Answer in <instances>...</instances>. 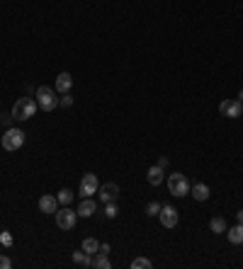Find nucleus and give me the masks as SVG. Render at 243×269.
<instances>
[{
	"label": "nucleus",
	"instance_id": "obj_21",
	"mask_svg": "<svg viewBox=\"0 0 243 269\" xmlns=\"http://www.w3.org/2000/svg\"><path fill=\"white\" fill-rule=\"evenodd\" d=\"M132 267L134 269H151V267H154V262H151V260H146V257H136V260L132 262Z\"/></svg>",
	"mask_w": 243,
	"mask_h": 269
},
{
	"label": "nucleus",
	"instance_id": "obj_6",
	"mask_svg": "<svg viewBox=\"0 0 243 269\" xmlns=\"http://www.w3.org/2000/svg\"><path fill=\"white\" fill-rule=\"evenodd\" d=\"M219 112L226 119H239L243 114V102H239V100H224L219 105Z\"/></svg>",
	"mask_w": 243,
	"mask_h": 269
},
{
	"label": "nucleus",
	"instance_id": "obj_26",
	"mask_svg": "<svg viewBox=\"0 0 243 269\" xmlns=\"http://www.w3.org/2000/svg\"><path fill=\"white\" fill-rule=\"evenodd\" d=\"M12 267V262H10V257H5V255H0V269H10Z\"/></svg>",
	"mask_w": 243,
	"mask_h": 269
},
{
	"label": "nucleus",
	"instance_id": "obj_25",
	"mask_svg": "<svg viewBox=\"0 0 243 269\" xmlns=\"http://www.w3.org/2000/svg\"><path fill=\"white\" fill-rule=\"evenodd\" d=\"M59 105H61V107H71V105H73V97H71V95L66 92V95L59 100Z\"/></svg>",
	"mask_w": 243,
	"mask_h": 269
},
{
	"label": "nucleus",
	"instance_id": "obj_31",
	"mask_svg": "<svg viewBox=\"0 0 243 269\" xmlns=\"http://www.w3.org/2000/svg\"><path fill=\"white\" fill-rule=\"evenodd\" d=\"M239 102H243V90H241V92H239Z\"/></svg>",
	"mask_w": 243,
	"mask_h": 269
},
{
	"label": "nucleus",
	"instance_id": "obj_23",
	"mask_svg": "<svg viewBox=\"0 0 243 269\" xmlns=\"http://www.w3.org/2000/svg\"><path fill=\"white\" fill-rule=\"evenodd\" d=\"M146 214H149V216H158V214H161V204L151 202L149 206H146Z\"/></svg>",
	"mask_w": 243,
	"mask_h": 269
},
{
	"label": "nucleus",
	"instance_id": "obj_12",
	"mask_svg": "<svg viewBox=\"0 0 243 269\" xmlns=\"http://www.w3.org/2000/svg\"><path fill=\"white\" fill-rule=\"evenodd\" d=\"M71 85H73V75L71 73H59L56 75V92H61V95H66L68 90H71Z\"/></svg>",
	"mask_w": 243,
	"mask_h": 269
},
{
	"label": "nucleus",
	"instance_id": "obj_13",
	"mask_svg": "<svg viewBox=\"0 0 243 269\" xmlns=\"http://www.w3.org/2000/svg\"><path fill=\"white\" fill-rule=\"evenodd\" d=\"M190 194H192L197 202H207V199H209V187H207L204 182H197V184L190 187Z\"/></svg>",
	"mask_w": 243,
	"mask_h": 269
},
{
	"label": "nucleus",
	"instance_id": "obj_27",
	"mask_svg": "<svg viewBox=\"0 0 243 269\" xmlns=\"http://www.w3.org/2000/svg\"><path fill=\"white\" fill-rule=\"evenodd\" d=\"M10 119H12V114H10V116H5V114H0V121H2V124H5V126H7V124H10Z\"/></svg>",
	"mask_w": 243,
	"mask_h": 269
},
{
	"label": "nucleus",
	"instance_id": "obj_10",
	"mask_svg": "<svg viewBox=\"0 0 243 269\" xmlns=\"http://www.w3.org/2000/svg\"><path fill=\"white\" fill-rule=\"evenodd\" d=\"M95 211H97V202L95 199H90V197H85V199H81V204H78V216H83V218H90V216H95Z\"/></svg>",
	"mask_w": 243,
	"mask_h": 269
},
{
	"label": "nucleus",
	"instance_id": "obj_1",
	"mask_svg": "<svg viewBox=\"0 0 243 269\" xmlns=\"http://www.w3.org/2000/svg\"><path fill=\"white\" fill-rule=\"evenodd\" d=\"M37 109H39L37 100H32V97H20V100L12 105V119L27 121V119H32V116L37 114Z\"/></svg>",
	"mask_w": 243,
	"mask_h": 269
},
{
	"label": "nucleus",
	"instance_id": "obj_18",
	"mask_svg": "<svg viewBox=\"0 0 243 269\" xmlns=\"http://www.w3.org/2000/svg\"><path fill=\"white\" fill-rule=\"evenodd\" d=\"M92 267H97V269H110L112 262L107 260V255H105V252H97V257L92 260Z\"/></svg>",
	"mask_w": 243,
	"mask_h": 269
},
{
	"label": "nucleus",
	"instance_id": "obj_8",
	"mask_svg": "<svg viewBox=\"0 0 243 269\" xmlns=\"http://www.w3.org/2000/svg\"><path fill=\"white\" fill-rule=\"evenodd\" d=\"M158 216H161V225H163V228H175L177 218H180V216H177V209L170 206V204H168V206H161V214H158Z\"/></svg>",
	"mask_w": 243,
	"mask_h": 269
},
{
	"label": "nucleus",
	"instance_id": "obj_20",
	"mask_svg": "<svg viewBox=\"0 0 243 269\" xmlns=\"http://www.w3.org/2000/svg\"><path fill=\"white\" fill-rule=\"evenodd\" d=\"M56 199H59V204H64V206H68V204L73 202V192H71V189H61V192L56 194Z\"/></svg>",
	"mask_w": 243,
	"mask_h": 269
},
{
	"label": "nucleus",
	"instance_id": "obj_22",
	"mask_svg": "<svg viewBox=\"0 0 243 269\" xmlns=\"http://www.w3.org/2000/svg\"><path fill=\"white\" fill-rule=\"evenodd\" d=\"M117 214H119V206H117V202H110L107 206H105V216H107V218H117Z\"/></svg>",
	"mask_w": 243,
	"mask_h": 269
},
{
	"label": "nucleus",
	"instance_id": "obj_24",
	"mask_svg": "<svg viewBox=\"0 0 243 269\" xmlns=\"http://www.w3.org/2000/svg\"><path fill=\"white\" fill-rule=\"evenodd\" d=\"M0 243H2L5 247H10L12 245V235H10L7 230H2V233H0Z\"/></svg>",
	"mask_w": 243,
	"mask_h": 269
},
{
	"label": "nucleus",
	"instance_id": "obj_14",
	"mask_svg": "<svg viewBox=\"0 0 243 269\" xmlns=\"http://www.w3.org/2000/svg\"><path fill=\"white\" fill-rule=\"evenodd\" d=\"M146 179H149L151 187H158V184L163 182V167H161V165H154V167L146 172Z\"/></svg>",
	"mask_w": 243,
	"mask_h": 269
},
{
	"label": "nucleus",
	"instance_id": "obj_5",
	"mask_svg": "<svg viewBox=\"0 0 243 269\" xmlns=\"http://www.w3.org/2000/svg\"><path fill=\"white\" fill-rule=\"evenodd\" d=\"M54 216H56V225H59L61 230H71V228L76 225V218H78V214H76L73 209H68V206L59 209Z\"/></svg>",
	"mask_w": 243,
	"mask_h": 269
},
{
	"label": "nucleus",
	"instance_id": "obj_15",
	"mask_svg": "<svg viewBox=\"0 0 243 269\" xmlns=\"http://www.w3.org/2000/svg\"><path fill=\"white\" fill-rule=\"evenodd\" d=\"M226 235H229V243L241 245V243H243V223H236L234 228H229V230H226Z\"/></svg>",
	"mask_w": 243,
	"mask_h": 269
},
{
	"label": "nucleus",
	"instance_id": "obj_7",
	"mask_svg": "<svg viewBox=\"0 0 243 269\" xmlns=\"http://www.w3.org/2000/svg\"><path fill=\"white\" fill-rule=\"evenodd\" d=\"M97 189H100L97 175H92V172L83 175V179H81V197H83V199H85V197H92V194H97Z\"/></svg>",
	"mask_w": 243,
	"mask_h": 269
},
{
	"label": "nucleus",
	"instance_id": "obj_29",
	"mask_svg": "<svg viewBox=\"0 0 243 269\" xmlns=\"http://www.w3.org/2000/svg\"><path fill=\"white\" fill-rule=\"evenodd\" d=\"M100 252H105V255H107V252H110V243H102V245H100Z\"/></svg>",
	"mask_w": 243,
	"mask_h": 269
},
{
	"label": "nucleus",
	"instance_id": "obj_17",
	"mask_svg": "<svg viewBox=\"0 0 243 269\" xmlns=\"http://www.w3.org/2000/svg\"><path fill=\"white\" fill-rule=\"evenodd\" d=\"M83 252H88V255H97V252H100V243H97L95 238H85V240H83Z\"/></svg>",
	"mask_w": 243,
	"mask_h": 269
},
{
	"label": "nucleus",
	"instance_id": "obj_19",
	"mask_svg": "<svg viewBox=\"0 0 243 269\" xmlns=\"http://www.w3.org/2000/svg\"><path fill=\"white\" fill-rule=\"evenodd\" d=\"M209 228H212V233H217V235H219V233H226V221L217 216V218L209 221Z\"/></svg>",
	"mask_w": 243,
	"mask_h": 269
},
{
	"label": "nucleus",
	"instance_id": "obj_30",
	"mask_svg": "<svg viewBox=\"0 0 243 269\" xmlns=\"http://www.w3.org/2000/svg\"><path fill=\"white\" fill-rule=\"evenodd\" d=\"M236 221H239V223H243V209L239 211V214H236Z\"/></svg>",
	"mask_w": 243,
	"mask_h": 269
},
{
	"label": "nucleus",
	"instance_id": "obj_9",
	"mask_svg": "<svg viewBox=\"0 0 243 269\" xmlns=\"http://www.w3.org/2000/svg\"><path fill=\"white\" fill-rule=\"evenodd\" d=\"M97 194H100V199H102V204L117 202V197H119V187H117L114 182H107V184H102V187L97 189Z\"/></svg>",
	"mask_w": 243,
	"mask_h": 269
},
{
	"label": "nucleus",
	"instance_id": "obj_2",
	"mask_svg": "<svg viewBox=\"0 0 243 269\" xmlns=\"http://www.w3.org/2000/svg\"><path fill=\"white\" fill-rule=\"evenodd\" d=\"M37 105H39V109H44V112H51V109H56V105H59V97H56V90L51 88H37Z\"/></svg>",
	"mask_w": 243,
	"mask_h": 269
},
{
	"label": "nucleus",
	"instance_id": "obj_28",
	"mask_svg": "<svg viewBox=\"0 0 243 269\" xmlns=\"http://www.w3.org/2000/svg\"><path fill=\"white\" fill-rule=\"evenodd\" d=\"M156 165H161V167H168V158H158V162Z\"/></svg>",
	"mask_w": 243,
	"mask_h": 269
},
{
	"label": "nucleus",
	"instance_id": "obj_3",
	"mask_svg": "<svg viewBox=\"0 0 243 269\" xmlns=\"http://www.w3.org/2000/svg\"><path fill=\"white\" fill-rule=\"evenodd\" d=\"M168 192L173 197H187L190 194V182H187V177L182 172H173L168 177Z\"/></svg>",
	"mask_w": 243,
	"mask_h": 269
},
{
	"label": "nucleus",
	"instance_id": "obj_4",
	"mask_svg": "<svg viewBox=\"0 0 243 269\" xmlns=\"http://www.w3.org/2000/svg\"><path fill=\"white\" fill-rule=\"evenodd\" d=\"M0 143H2V148L7 153H15V151H20L24 146V131H20V129H7Z\"/></svg>",
	"mask_w": 243,
	"mask_h": 269
},
{
	"label": "nucleus",
	"instance_id": "obj_16",
	"mask_svg": "<svg viewBox=\"0 0 243 269\" xmlns=\"http://www.w3.org/2000/svg\"><path fill=\"white\" fill-rule=\"evenodd\" d=\"M73 262L76 265H81V267H92V260H90V255L88 252H73Z\"/></svg>",
	"mask_w": 243,
	"mask_h": 269
},
{
	"label": "nucleus",
	"instance_id": "obj_11",
	"mask_svg": "<svg viewBox=\"0 0 243 269\" xmlns=\"http://www.w3.org/2000/svg\"><path fill=\"white\" fill-rule=\"evenodd\" d=\"M39 211H42V214H56V211H59V199L51 197V194H44V197L39 199Z\"/></svg>",
	"mask_w": 243,
	"mask_h": 269
}]
</instances>
